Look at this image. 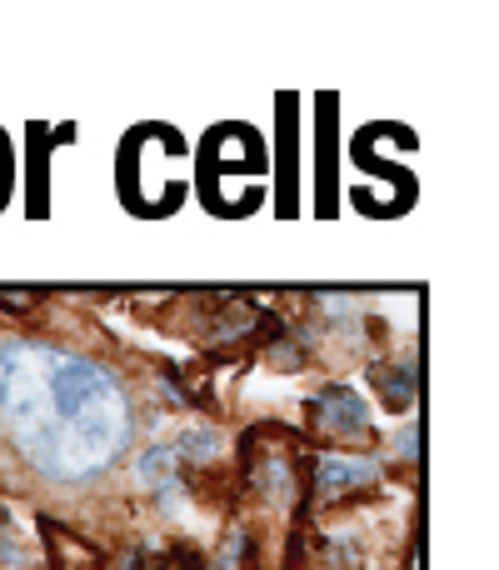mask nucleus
Masks as SVG:
<instances>
[{
  "mask_svg": "<svg viewBox=\"0 0 499 570\" xmlns=\"http://www.w3.org/2000/svg\"><path fill=\"white\" fill-rule=\"evenodd\" d=\"M0 566H30L26 541H16L10 531H0Z\"/></svg>",
  "mask_w": 499,
  "mask_h": 570,
  "instance_id": "6e6552de",
  "label": "nucleus"
},
{
  "mask_svg": "<svg viewBox=\"0 0 499 570\" xmlns=\"http://www.w3.org/2000/svg\"><path fill=\"white\" fill-rule=\"evenodd\" d=\"M305 425H310L320 441H330V445H365V441H375V425H370L365 401L350 391V385H340V381H325L320 391L310 395V405H305Z\"/></svg>",
  "mask_w": 499,
  "mask_h": 570,
  "instance_id": "7ed1b4c3",
  "label": "nucleus"
},
{
  "mask_svg": "<svg viewBox=\"0 0 499 570\" xmlns=\"http://www.w3.org/2000/svg\"><path fill=\"white\" fill-rule=\"evenodd\" d=\"M380 481H385L380 455H315V465H310L315 505H345L355 495L375 491Z\"/></svg>",
  "mask_w": 499,
  "mask_h": 570,
  "instance_id": "20e7f679",
  "label": "nucleus"
},
{
  "mask_svg": "<svg viewBox=\"0 0 499 570\" xmlns=\"http://www.w3.org/2000/svg\"><path fill=\"white\" fill-rule=\"evenodd\" d=\"M0 425L40 475L90 481L130 445V401L106 365L0 335Z\"/></svg>",
  "mask_w": 499,
  "mask_h": 570,
  "instance_id": "f257e3e1",
  "label": "nucleus"
},
{
  "mask_svg": "<svg viewBox=\"0 0 499 570\" xmlns=\"http://www.w3.org/2000/svg\"><path fill=\"white\" fill-rule=\"evenodd\" d=\"M116 570H206L196 546H160V551H126Z\"/></svg>",
  "mask_w": 499,
  "mask_h": 570,
  "instance_id": "0eeeda50",
  "label": "nucleus"
},
{
  "mask_svg": "<svg viewBox=\"0 0 499 570\" xmlns=\"http://www.w3.org/2000/svg\"><path fill=\"white\" fill-rule=\"evenodd\" d=\"M0 305L20 311V305H36V291H0Z\"/></svg>",
  "mask_w": 499,
  "mask_h": 570,
  "instance_id": "1a4fd4ad",
  "label": "nucleus"
},
{
  "mask_svg": "<svg viewBox=\"0 0 499 570\" xmlns=\"http://www.w3.org/2000/svg\"><path fill=\"white\" fill-rule=\"evenodd\" d=\"M240 495L246 501H260L265 511H285L290 501H300L305 485V451L300 435L285 431V425H255L240 441Z\"/></svg>",
  "mask_w": 499,
  "mask_h": 570,
  "instance_id": "f03ea898",
  "label": "nucleus"
},
{
  "mask_svg": "<svg viewBox=\"0 0 499 570\" xmlns=\"http://www.w3.org/2000/svg\"><path fill=\"white\" fill-rule=\"evenodd\" d=\"M40 535H46V551L56 570H106V551L96 541H86V535L66 531L56 521H40Z\"/></svg>",
  "mask_w": 499,
  "mask_h": 570,
  "instance_id": "39448f33",
  "label": "nucleus"
},
{
  "mask_svg": "<svg viewBox=\"0 0 499 570\" xmlns=\"http://www.w3.org/2000/svg\"><path fill=\"white\" fill-rule=\"evenodd\" d=\"M375 391H380V401H385V411H410L415 405V395H420V375H415V361L405 355V361H380L375 365Z\"/></svg>",
  "mask_w": 499,
  "mask_h": 570,
  "instance_id": "423d86ee",
  "label": "nucleus"
},
{
  "mask_svg": "<svg viewBox=\"0 0 499 570\" xmlns=\"http://www.w3.org/2000/svg\"><path fill=\"white\" fill-rule=\"evenodd\" d=\"M6 186H10V150H6V136H0V200H6Z\"/></svg>",
  "mask_w": 499,
  "mask_h": 570,
  "instance_id": "9d476101",
  "label": "nucleus"
}]
</instances>
